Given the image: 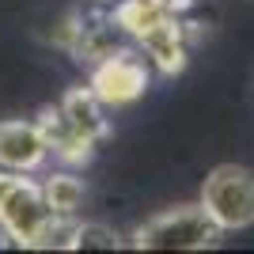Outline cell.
I'll use <instances>...</instances> for the list:
<instances>
[{
	"label": "cell",
	"instance_id": "7a4b0ae2",
	"mask_svg": "<svg viewBox=\"0 0 254 254\" xmlns=\"http://www.w3.org/2000/svg\"><path fill=\"white\" fill-rule=\"evenodd\" d=\"M57 212L46 201V190L23 171H4L0 167V232L8 235L15 247L31 251L34 239Z\"/></svg>",
	"mask_w": 254,
	"mask_h": 254
},
{
	"label": "cell",
	"instance_id": "4fadbf2b",
	"mask_svg": "<svg viewBox=\"0 0 254 254\" xmlns=\"http://www.w3.org/2000/svg\"><path fill=\"white\" fill-rule=\"evenodd\" d=\"M167 4H171V11H179V15L193 8V0H167Z\"/></svg>",
	"mask_w": 254,
	"mask_h": 254
},
{
	"label": "cell",
	"instance_id": "3957f363",
	"mask_svg": "<svg viewBox=\"0 0 254 254\" xmlns=\"http://www.w3.org/2000/svg\"><path fill=\"white\" fill-rule=\"evenodd\" d=\"M201 205L224 232H239L254 224V171L224 163L205 179Z\"/></svg>",
	"mask_w": 254,
	"mask_h": 254
},
{
	"label": "cell",
	"instance_id": "5bb4252c",
	"mask_svg": "<svg viewBox=\"0 0 254 254\" xmlns=\"http://www.w3.org/2000/svg\"><path fill=\"white\" fill-rule=\"evenodd\" d=\"M99 4H110V0H99Z\"/></svg>",
	"mask_w": 254,
	"mask_h": 254
},
{
	"label": "cell",
	"instance_id": "8fae6325",
	"mask_svg": "<svg viewBox=\"0 0 254 254\" xmlns=\"http://www.w3.org/2000/svg\"><path fill=\"white\" fill-rule=\"evenodd\" d=\"M42 190L57 216H76V209L84 205V182L72 179V175H53V179L42 182Z\"/></svg>",
	"mask_w": 254,
	"mask_h": 254
},
{
	"label": "cell",
	"instance_id": "5b68a950",
	"mask_svg": "<svg viewBox=\"0 0 254 254\" xmlns=\"http://www.w3.org/2000/svg\"><path fill=\"white\" fill-rule=\"evenodd\" d=\"M190 38H193V23H186L179 11H171L167 19H159L152 31L140 34L137 46L144 50L148 64H156L163 76H175V72H182V64H186Z\"/></svg>",
	"mask_w": 254,
	"mask_h": 254
},
{
	"label": "cell",
	"instance_id": "52a82bcc",
	"mask_svg": "<svg viewBox=\"0 0 254 254\" xmlns=\"http://www.w3.org/2000/svg\"><path fill=\"white\" fill-rule=\"evenodd\" d=\"M133 42L126 31H122V23L114 19V11L110 15H87V19H80V27H76V42H72V53L76 61H91L99 64L103 57H110V53L126 50V46Z\"/></svg>",
	"mask_w": 254,
	"mask_h": 254
},
{
	"label": "cell",
	"instance_id": "8992f818",
	"mask_svg": "<svg viewBox=\"0 0 254 254\" xmlns=\"http://www.w3.org/2000/svg\"><path fill=\"white\" fill-rule=\"evenodd\" d=\"M50 156L38 122H0V167L4 171H38Z\"/></svg>",
	"mask_w": 254,
	"mask_h": 254
},
{
	"label": "cell",
	"instance_id": "9c48e42d",
	"mask_svg": "<svg viewBox=\"0 0 254 254\" xmlns=\"http://www.w3.org/2000/svg\"><path fill=\"white\" fill-rule=\"evenodd\" d=\"M34 122H38L46 144H50V156L64 159V163H84V159H91L95 144H91V140H84L72 126H68V118L61 114V106H46Z\"/></svg>",
	"mask_w": 254,
	"mask_h": 254
},
{
	"label": "cell",
	"instance_id": "30bf717a",
	"mask_svg": "<svg viewBox=\"0 0 254 254\" xmlns=\"http://www.w3.org/2000/svg\"><path fill=\"white\" fill-rule=\"evenodd\" d=\"M171 15V4L167 0H122L114 8V19L122 23V31L137 42L144 31H152L159 19H167Z\"/></svg>",
	"mask_w": 254,
	"mask_h": 254
},
{
	"label": "cell",
	"instance_id": "6da1fadb",
	"mask_svg": "<svg viewBox=\"0 0 254 254\" xmlns=\"http://www.w3.org/2000/svg\"><path fill=\"white\" fill-rule=\"evenodd\" d=\"M220 232L224 228L197 201V205L167 209L152 216L148 224H140L137 235H133V247L137 251H205V247H216Z\"/></svg>",
	"mask_w": 254,
	"mask_h": 254
},
{
	"label": "cell",
	"instance_id": "277c9868",
	"mask_svg": "<svg viewBox=\"0 0 254 254\" xmlns=\"http://www.w3.org/2000/svg\"><path fill=\"white\" fill-rule=\"evenodd\" d=\"M148 57H140L126 46V50L110 53L103 61L95 64V72H91V91L103 99L106 106H129L137 103L144 91H148Z\"/></svg>",
	"mask_w": 254,
	"mask_h": 254
},
{
	"label": "cell",
	"instance_id": "7c38bea8",
	"mask_svg": "<svg viewBox=\"0 0 254 254\" xmlns=\"http://www.w3.org/2000/svg\"><path fill=\"white\" fill-rule=\"evenodd\" d=\"M87 247H99V251H118V235L103 224H80V235H76V251H87Z\"/></svg>",
	"mask_w": 254,
	"mask_h": 254
},
{
	"label": "cell",
	"instance_id": "ba28073f",
	"mask_svg": "<svg viewBox=\"0 0 254 254\" xmlns=\"http://www.w3.org/2000/svg\"><path fill=\"white\" fill-rule=\"evenodd\" d=\"M57 106H61V114L68 118V126L84 140H91V144H99V140L110 133V122H106V110H110V106H106L91 87H72Z\"/></svg>",
	"mask_w": 254,
	"mask_h": 254
}]
</instances>
